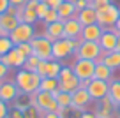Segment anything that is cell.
<instances>
[{
  "mask_svg": "<svg viewBox=\"0 0 120 118\" xmlns=\"http://www.w3.org/2000/svg\"><path fill=\"white\" fill-rule=\"evenodd\" d=\"M41 79L42 77L37 72H32L26 69H19L14 76V83L19 88L21 95H32L34 92H37L41 86Z\"/></svg>",
  "mask_w": 120,
  "mask_h": 118,
  "instance_id": "cell-1",
  "label": "cell"
},
{
  "mask_svg": "<svg viewBox=\"0 0 120 118\" xmlns=\"http://www.w3.org/2000/svg\"><path fill=\"white\" fill-rule=\"evenodd\" d=\"M79 46V41H72V39H58L53 42L51 49V60H65L67 56H72Z\"/></svg>",
  "mask_w": 120,
  "mask_h": 118,
  "instance_id": "cell-2",
  "label": "cell"
},
{
  "mask_svg": "<svg viewBox=\"0 0 120 118\" xmlns=\"http://www.w3.org/2000/svg\"><path fill=\"white\" fill-rule=\"evenodd\" d=\"M95 11H97V25L102 26L104 30L113 28L115 23H116V19L120 18V9L116 7L115 4L99 7V9H95Z\"/></svg>",
  "mask_w": 120,
  "mask_h": 118,
  "instance_id": "cell-3",
  "label": "cell"
},
{
  "mask_svg": "<svg viewBox=\"0 0 120 118\" xmlns=\"http://www.w3.org/2000/svg\"><path fill=\"white\" fill-rule=\"evenodd\" d=\"M102 49L99 46V42L95 41H79V46L76 49L74 56L76 58H85V60H94V62H99L102 56Z\"/></svg>",
  "mask_w": 120,
  "mask_h": 118,
  "instance_id": "cell-4",
  "label": "cell"
},
{
  "mask_svg": "<svg viewBox=\"0 0 120 118\" xmlns=\"http://www.w3.org/2000/svg\"><path fill=\"white\" fill-rule=\"evenodd\" d=\"M72 72L79 81H90L95 72V62L94 60H85V58H76L72 63Z\"/></svg>",
  "mask_w": 120,
  "mask_h": 118,
  "instance_id": "cell-5",
  "label": "cell"
},
{
  "mask_svg": "<svg viewBox=\"0 0 120 118\" xmlns=\"http://www.w3.org/2000/svg\"><path fill=\"white\" fill-rule=\"evenodd\" d=\"M30 44H32V49H34V55L39 56L41 60H51L53 58V55H51L53 42L48 41L44 35H37L35 33V37L30 41Z\"/></svg>",
  "mask_w": 120,
  "mask_h": 118,
  "instance_id": "cell-6",
  "label": "cell"
},
{
  "mask_svg": "<svg viewBox=\"0 0 120 118\" xmlns=\"http://www.w3.org/2000/svg\"><path fill=\"white\" fill-rule=\"evenodd\" d=\"M9 37H11V41H12L14 46L23 44V42H30L35 37V28H34V25H28V23H19L9 33Z\"/></svg>",
  "mask_w": 120,
  "mask_h": 118,
  "instance_id": "cell-7",
  "label": "cell"
},
{
  "mask_svg": "<svg viewBox=\"0 0 120 118\" xmlns=\"http://www.w3.org/2000/svg\"><path fill=\"white\" fill-rule=\"evenodd\" d=\"M30 97V106H34V107H37L39 111H41V114L42 113H46L48 111V107H49V104L55 100V97H53V93H49V92H44V90H37V92H34L32 95H28Z\"/></svg>",
  "mask_w": 120,
  "mask_h": 118,
  "instance_id": "cell-8",
  "label": "cell"
},
{
  "mask_svg": "<svg viewBox=\"0 0 120 118\" xmlns=\"http://www.w3.org/2000/svg\"><path fill=\"white\" fill-rule=\"evenodd\" d=\"M116 111H118V107L109 100V97L95 100V109H94L95 118H115Z\"/></svg>",
  "mask_w": 120,
  "mask_h": 118,
  "instance_id": "cell-9",
  "label": "cell"
},
{
  "mask_svg": "<svg viewBox=\"0 0 120 118\" xmlns=\"http://www.w3.org/2000/svg\"><path fill=\"white\" fill-rule=\"evenodd\" d=\"M108 90H109V83L108 81H101V79H95L92 77L88 81V86H86V92L90 93L92 100H99L108 97Z\"/></svg>",
  "mask_w": 120,
  "mask_h": 118,
  "instance_id": "cell-10",
  "label": "cell"
},
{
  "mask_svg": "<svg viewBox=\"0 0 120 118\" xmlns=\"http://www.w3.org/2000/svg\"><path fill=\"white\" fill-rule=\"evenodd\" d=\"M19 95H21V92H19V88L16 86L14 81H2L0 83V99L4 100L5 104L14 102Z\"/></svg>",
  "mask_w": 120,
  "mask_h": 118,
  "instance_id": "cell-11",
  "label": "cell"
},
{
  "mask_svg": "<svg viewBox=\"0 0 120 118\" xmlns=\"http://www.w3.org/2000/svg\"><path fill=\"white\" fill-rule=\"evenodd\" d=\"M116 39H118V32L115 28H108L102 32L101 39H99V46L104 53H109V51H115L116 49Z\"/></svg>",
  "mask_w": 120,
  "mask_h": 118,
  "instance_id": "cell-12",
  "label": "cell"
},
{
  "mask_svg": "<svg viewBox=\"0 0 120 118\" xmlns=\"http://www.w3.org/2000/svg\"><path fill=\"white\" fill-rule=\"evenodd\" d=\"M81 23L78 21V18H69L64 19V39H72V41H79L81 35Z\"/></svg>",
  "mask_w": 120,
  "mask_h": 118,
  "instance_id": "cell-13",
  "label": "cell"
},
{
  "mask_svg": "<svg viewBox=\"0 0 120 118\" xmlns=\"http://www.w3.org/2000/svg\"><path fill=\"white\" fill-rule=\"evenodd\" d=\"M0 60L5 63V65L9 67V69H23V65H25V56L21 55V53L18 51V48H12L11 51L7 53V55H4V56H0Z\"/></svg>",
  "mask_w": 120,
  "mask_h": 118,
  "instance_id": "cell-14",
  "label": "cell"
},
{
  "mask_svg": "<svg viewBox=\"0 0 120 118\" xmlns=\"http://www.w3.org/2000/svg\"><path fill=\"white\" fill-rule=\"evenodd\" d=\"M71 95H72V106L78 107V109H81V111H86L88 106L92 104V97H90V93L86 92V88H81V86H79V88L74 90Z\"/></svg>",
  "mask_w": 120,
  "mask_h": 118,
  "instance_id": "cell-15",
  "label": "cell"
},
{
  "mask_svg": "<svg viewBox=\"0 0 120 118\" xmlns=\"http://www.w3.org/2000/svg\"><path fill=\"white\" fill-rule=\"evenodd\" d=\"M42 35L51 42L58 41V39H64V19H58V21H55V23L46 25Z\"/></svg>",
  "mask_w": 120,
  "mask_h": 118,
  "instance_id": "cell-16",
  "label": "cell"
},
{
  "mask_svg": "<svg viewBox=\"0 0 120 118\" xmlns=\"http://www.w3.org/2000/svg\"><path fill=\"white\" fill-rule=\"evenodd\" d=\"M102 32H104V28L99 26L97 23L88 25V26H83L81 28V35H79V41H95V42H99Z\"/></svg>",
  "mask_w": 120,
  "mask_h": 118,
  "instance_id": "cell-17",
  "label": "cell"
},
{
  "mask_svg": "<svg viewBox=\"0 0 120 118\" xmlns=\"http://www.w3.org/2000/svg\"><path fill=\"white\" fill-rule=\"evenodd\" d=\"M76 18H78V21L81 23V26L94 25V23H97V11L92 9V7H85L76 14Z\"/></svg>",
  "mask_w": 120,
  "mask_h": 118,
  "instance_id": "cell-18",
  "label": "cell"
},
{
  "mask_svg": "<svg viewBox=\"0 0 120 118\" xmlns=\"http://www.w3.org/2000/svg\"><path fill=\"white\" fill-rule=\"evenodd\" d=\"M113 72L115 70L113 69H109L106 63H102V62H95V72H94V77L95 79H101V81H111L113 79Z\"/></svg>",
  "mask_w": 120,
  "mask_h": 118,
  "instance_id": "cell-19",
  "label": "cell"
},
{
  "mask_svg": "<svg viewBox=\"0 0 120 118\" xmlns=\"http://www.w3.org/2000/svg\"><path fill=\"white\" fill-rule=\"evenodd\" d=\"M56 11H58L60 19H69V18H74L78 14V9H76L74 2H69V0H64Z\"/></svg>",
  "mask_w": 120,
  "mask_h": 118,
  "instance_id": "cell-20",
  "label": "cell"
},
{
  "mask_svg": "<svg viewBox=\"0 0 120 118\" xmlns=\"http://www.w3.org/2000/svg\"><path fill=\"white\" fill-rule=\"evenodd\" d=\"M99 62L106 63V65H108L109 69H113V70L120 69V51L115 49V51H109V53H102Z\"/></svg>",
  "mask_w": 120,
  "mask_h": 118,
  "instance_id": "cell-21",
  "label": "cell"
},
{
  "mask_svg": "<svg viewBox=\"0 0 120 118\" xmlns=\"http://www.w3.org/2000/svg\"><path fill=\"white\" fill-rule=\"evenodd\" d=\"M18 25H19V19L16 18V16L9 14V12H4V14H0V28L7 30V32L11 33Z\"/></svg>",
  "mask_w": 120,
  "mask_h": 118,
  "instance_id": "cell-22",
  "label": "cell"
},
{
  "mask_svg": "<svg viewBox=\"0 0 120 118\" xmlns=\"http://www.w3.org/2000/svg\"><path fill=\"white\" fill-rule=\"evenodd\" d=\"M108 97L116 107L120 106V79L113 77L109 81V90H108Z\"/></svg>",
  "mask_w": 120,
  "mask_h": 118,
  "instance_id": "cell-23",
  "label": "cell"
},
{
  "mask_svg": "<svg viewBox=\"0 0 120 118\" xmlns=\"http://www.w3.org/2000/svg\"><path fill=\"white\" fill-rule=\"evenodd\" d=\"M60 85H58V90H62V92H69V93H72L74 90H78L79 88V79L72 74V76H69L67 79H62V81H58Z\"/></svg>",
  "mask_w": 120,
  "mask_h": 118,
  "instance_id": "cell-24",
  "label": "cell"
},
{
  "mask_svg": "<svg viewBox=\"0 0 120 118\" xmlns=\"http://www.w3.org/2000/svg\"><path fill=\"white\" fill-rule=\"evenodd\" d=\"M53 97L58 102L60 107H71L72 106V95L69 92H62V90H55L53 92Z\"/></svg>",
  "mask_w": 120,
  "mask_h": 118,
  "instance_id": "cell-25",
  "label": "cell"
},
{
  "mask_svg": "<svg viewBox=\"0 0 120 118\" xmlns=\"http://www.w3.org/2000/svg\"><path fill=\"white\" fill-rule=\"evenodd\" d=\"M58 79L56 77H42L41 79V86H39V90H44V92H49V93H53L55 90H58Z\"/></svg>",
  "mask_w": 120,
  "mask_h": 118,
  "instance_id": "cell-26",
  "label": "cell"
},
{
  "mask_svg": "<svg viewBox=\"0 0 120 118\" xmlns=\"http://www.w3.org/2000/svg\"><path fill=\"white\" fill-rule=\"evenodd\" d=\"M60 69H62L60 60H48V63H46V76L48 77H56V79H58Z\"/></svg>",
  "mask_w": 120,
  "mask_h": 118,
  "instance_id": "cell-27",
  "label": "cell"
},
{
  "mask_svg": "<svg viewBox=\"0 0 120 118\" xmlns=\"http://www.w3.org/2000/svg\"><path fill=\"white\" fill-rule=\"evenodd\" d=\"M35 21H39L37 14H35V9H30L25 5V11H23V16H21V23H28V25H34Z\"/></svg>",
  "mask_w": 120,
  "mask_h": 118,
  "instance_id": "cell-28",
  "label": "cell"
},
{
  "mask_svg": "<svg viewBox=\"0 0 120 118\" xmlns=\"http://www.w3.org/2000/svg\"><path fill=\"white\" fill-rule=\"evenodd\" d=\"M12 48H14V44H12L11 37H0V56L7 55Z\"/></svg>",
  "mask_w": 120,
  "mask_h": 118,
  "instance_id": "cell-29",
  "label": "cell"
},
{
  "mask_svg": "<svg viewBox=\"0 0 120 118\" xmlns=\"http://www.w3.org/2000/svg\"><path fill=\"white\" fill-rule=\"evenodd\" d=\"M39 62H41V58H39V56H35V55H30V56H26V60H25V65H23V69H26V70H32V72H35V69H37Z\"/></svg>",
  "mask_w": 120,
  "mask_h": 118,
  "instance_id": "cell-30",
  "label": "cell"
},
{
  "mask_svg": "<svg viewBox=\"0 0 120 118\" xmlns=\"http://www.w3.org/2000/svg\"><path fill=\"white\" fill-rule=\"evenodd\" d=\"M60 19V16H58V11L56 9H48V12H46V16H44V25H49V23H55V21H58Z\"/></svg>",
  "mask_w": 120,
  "mask_h": 118,
  "instance_id": "cell-31",
  "label": "cell"
},
{
  "mask_svg": "<svg viewBox=\"0 0 120 118\" xmlns=\"http://www.w3.org/2000/svg\"><path fill=\"white\" fill-rule=\"evenodd\" d=\"M81 113H83L81 109H78V107L71 106V107H65V109H64V114H62V118H79V116H81Z\"/></svg>",
  "mask_w": 120,
  "mask_h": 118,
  "instance_id": "cell-32",
  "label": "cell"
},
{
  "mask_svg": "<svg viewBox=\"0 0 120 118\" xmlns=\"http://www.w3.org/2000/svg\"><path fill=\"white\" fill-rule=\"evenodd\" d=\"M16 48H18V51L21 53L25 58H26V56H30V55H34V49H32V44H30V42H23V44H18Z\"/></svg>",
  "mask_w": 120,
  "mask_h": 118,
  "instance_id": "cell-33",
  "label": "cell"
},
{
  "mask_svg": "<svg viewBox=\"0 0 120 118\" xmlns=\"http://www.w3.org/2000/svg\"><path fill=\"white\" fill-rule=\"evenodd\" d=\"M23 114H25V118H41V111H39L37 107L30 106V104H28V107L23 111Z\"/></svg>",
  "mask_w": 120,
  "mask_h": 118,
  "instance_id": "cell-34",
  "label": "cell"
},
{
  "mask_svg": "<svg viewBox=\"0 0 120 118\" xmlns=\"http://www.w3.org/2000/svg\"><path fill=\"white\" fill-rule=\"evenodd\" d=\"M48 5L44 4V2H41V0H39V4H37V7H35V14H37V18L41 19H44V16H46V12H48Z\"/></svg>",
  "mask_w": 120,
  "mask_h": 118,
  "instance_id": "cell-35",
  "label": "cell"
},
{
  "mask_svg": "<svg viewBox=\"0 0 120 118\" xmlns=\"http://www.w3.org/2000/svg\"><path fill=\"white\" fill-rule=\"evenodd\" d=\"M72 74H74V72H72V67H64V65H62V69H60V74H58V81H62V79H67V77L69 76H72Z\"/></svg>",
  "mask_w": 120,
  "mask_h": 118,
  "instance_id": "cell-36",
  "label": "cell"
},
{
  "mask_svg": "<svg viewBox=\"0 0 120 118\" xmlns=\"http://www.w3.org/2000/svg\"><path fill=\"white\" fill-rule=\"evenodd\" d=\"M46 63H48V60H41L39 65H37V69H35V72H37L41 77H46Z\"/></svg>",
  "mask_w": 120,
  "mask_h": 118,
  "instance_id": "cell-37",
  "label": "cell"
},
{
  "mask_svg": "<svg viewBox=\"0 0 120 118\" xmlns=\"http://www.w3.org/2000/svg\"><path fill=\"white\" fill-rule=\"evenodd\" d=\"M7 74H9V67L5 65V63L2 62V60H0V83H2V81H5Z\"/></svg>",
  "mask_w": 120,
  "mask_h": 118,
  "instance_id": "cell-38",
  "label": "cell"
},
{
  "mask_svg": "<svg viewBox=\"0 0 120 118\" xmlns=\"http://www.w3.org/2000/svg\"><path fill=\"white\" fill-rule=\"evenodd\" d=\"M41 2H44V4L48 5L49 9H58V7H60V4H62L64 0H41Z\"/></svg>",
  "mask_w": 120,
  "mask_h": 118,
  "instance_id": "cell-39",
  "label": "cell"
},
{
  "mask_svg": "<svg viewBox=\"0 0 120 118\" xmlns=\"http://www.w3.org/2000/svg\"><path fill=\"white\" fill-rule=\"evenodd\" d=\"M9 114V107H7V104L4 102V100L0 99V118H5Z\"/></svg>",
  "mask_w": 120,
  "mask_h": 118,
  "instance_id": "cell-40",
  "label": "cell"
},
{
  "mask_svg": "<svg viewBox=\"0 0 120 118\" xmlns=\"http://www.w3.org/2000/svg\"><path fill=\"white\" fill-rule=\"evenodd\" d=\"M7 116H9V118H25V114H23V111H19V109H16V107H12V109L9 111Z\"/></svg>",
  "mask_w": 120,
  "mask_h": 118,
  "instance_id": "cell-41",
  "label": "cell"
},
{
  "mask_svg": "<svg viewBox=\"0 0 120 118\" xmlns=\"http://www.w3.org/2000/svg\"><path fill=\"white\" fill-rule=\"evenodd\" d=\"M92 2H94V7H95V9H99V7H104V5L113 4V0H92Z\"/></svg>",
  "mask_w": 120,
  "mask_h": 118,
  "instance_id": "cell-42",
  "label": "cell"
},
{
  "mask_svg": "<svg viewBox=\"0 0 120 118\" xmlns=\"http://www.w3.org/2000/svg\"><path fill=\"white\" fill-rule=\"evenodd\" d=\"M88 2H90V0H76V2H74V5H76V9H78V12L81 11V9L88 7Z\"/></svg>",
  "mask_w": 120,
  "mask_h": 118,
  "instance_id": "cell-43",
  "label": "cell"
},
{
  "mask_svg": "<svg viewBox=\"0 0 120 118\" xmlns=\"http://www.w3.org/2000/svg\"><path fill=\"white\" fill-rule=\"evenodd\" d=\"M9 0H0V14H4V12H7V7H9Z\"/></svg>",
  "mask_w": 120,
  "mask_h": 118,
  "instance_id": "cell-44",
  "label": "cell"
},
{
  "mask_svg": "<svg viewBox=\"0 0 120 118\" xmlns=\"http://www.w3.org/2000/svg\"><path fill=\"white\" fill-rule=\"evenodd\" d=\"M41 118H62L58 113H51V111H46V113L41 114Z\"/></svg>",
  "mask_w": 120,
  "mask_h": 118,
  "instance_id": "cell-45",
  "label": "cell"
},
{
  "mask_svg": "<svg viewBox=\"0 0 120 118\" xmlns=\"http://www.w3.org/2000/svg\"><path fill=\"white\" fill-rule=\"evenodd\" d=\"M37 4H39V0H26V7H30V9H35L37 7Z\"/></svg>",
  "mask_w": 120,
  "mask_h": 118,
  "instance_id": "cell-46",
  "label": "cell"
},
{
  "mask_svg": "<svg viewBox=\"0 0 120 118\" xmlns=\"http://www.w3.org/2000/svg\"><path fill=\"white\" fill-rule=\"evenodd\" d=\"M9 4L19 7V5H25V4H26V0H9Z\"/></svg>",
  "mask_w": 120,
  "mask_h": 118,
  "instance_id": "cell-47",
  "label": "cell"
},
{
  "mask_svg": "<svg viewBox=\"0 0 120 118\" xmlns=\"http://www.w3.org/2000/svg\"><path fill=\"white\" fill-rule=\"evenodd\" d=\"M79 118H95V114H94V111H83Z\"/></svg>",
  "mask_w": 120,
  "mask_h": 118,
  "instance_id": "cell-48",
  "label": "cell"
},
{
  "mask_svg": "<svg viewBox=\"0 0 120 118\" xmlns=\"http://www.w3.org/2000/svg\"><path fill=\"white\" fill-rule=\"evenodd\" d=\"M7 12H9V14H12V16H16L18 7H16V5H9V7H7Z\"/></svg>",
  "mask_w": 120,
  "mask_h": 118,
  "instance_id": "cell-49",
  "label": "cell"
},
{
  "mask_svg": "<svg viewBox=\"0 0 120 118\" xmlns=\"http://www.w3.org/2000/svg\"><path fill=\"white\" fill-rule=\"evenodd\" d=\"M113 28H115V30H116V32H118V33H120V18H118V19H116V23H115V26H113Z\"/></svg>",
  "mask_w": 120,
  "mask_h": 118,
  "instance_id": "cell-50",
  "label": "cell"
},
{
  "mask_svg": "<svg viewBox=\"0 0 120 118\" xmlns=\"http://www.w3.org/2000/svg\"><path fill=\"white\" fill-rule=\"evenodd\" d=\"M116 51H120V33H118V39H116Z\"/></svg>",
  "mask_w": 120,
  "mask_h": 118,
  "instance_id": "cell-51",
  "label": "cell"
},
{
  "mask_svg": "<svg viewBox=\"0 0 120 118\" xmlns=\"http://www.w3.org/2000/svg\"><path fill=\"white\" fill-rule=\"evenodd\" d=\"M116 118H120V106H118V116H116Z\"/></svg>",
  "mask_w": 120,
  "mask_h": 118,
  "instance_id": "cell-52",
  "label": "cell"
},
{
  "mask_svg": "<svg viewBox=\"0 0 120 118\" xmlns=\"http://www.w3.org/2000/svg\"><path fill=\"white\" fill-rule=\"evenodd\" d=\"M5 118H9V116H5Z\"/></svg>",
  "mask_w": 120,
  "mask_h": 118,
  "instance_id": "cell-53",
  "label": "cell"
}]
</instances>
